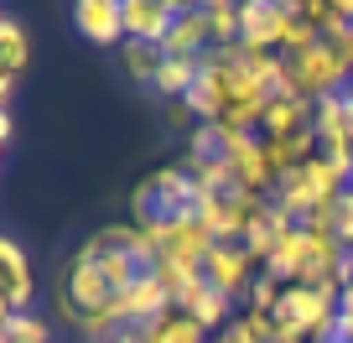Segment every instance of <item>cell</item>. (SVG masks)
Instances as JSON below:
<instances>
[{
    "label": "cell",
    "instance_id": "4dcf8cb0",
    "mask_svg": "<svg viewBox=\"0 0 353 343\" xmlns=\"http://www.w3.org/2000/svg\"><path fill=\"white\" fill-rule=\"evenodd\" d=\"M270 343H301V338H281V333H276V338H270Z\"/></svg>",
    "mask_w": 353,
    "mask_h": 343
},
{
    "label": "cell",
    "instance_id": "ba28073f",
    "mask_svg": "<svg viewBox=\"0 0 353 343\" xmlns=\"http://www.w3.org/2000/svg\"><path fill=\"white\" fill-rule=\"evenodd\" d=\"M182 16L176 0H120V21H125V42H166L172 21Z\"/></svg>",
    "mask_w": 353,
    "mask_h": 343
},
{
    "label": "cell",
    "instance_id": "ac0fdd59",
    "mask_svg": "<svg viewBox=\"0 0 353 343\" xmlns=\"http://www.w3.org/2000/svg\"><path fill=\"white\" fill-rule=\"evenodd\" d=\"M203 21H208L213 47H239L244 42V0H208V6H203Z\"/></svg>",
    "mask_w": 353,
    "mask_h": 343
},
{
    "label": "cell",
    "instance_id": "484cf974",
    "mask_svg": "<svg viewBox=\"0 0 353 343\" xmlns=\"http://www.w3.org/2000/svg\"><path fill=\"white\" fill-rule=\"evenodd\" d=\"M338 239H343V244L353 250V188H348V193L338 198Z\"/></svg>",
    "mask_w": 353,
    "mask_h": 343
},
{
    "label": "cell",
    "instance_id": "4316f807",
    "mask_svg": "<svg viewBox=\"0 0 353 343\" xmlns=\"http://www.w3.org/2000/svg\"><path fill=\"white\" fill-rule=\"evenodd\" d=\"M332 47H338V52H343V63H348V73H353V26H348V32H343V37H338V42H332Z\"/></svg>",
    "mask_w": 353,
    "mask_h": 343
},
{
    "label": "cell",
    "instance_id": "5bb4252c",
    "mask_svg": "<svg viewBox=\"0 0 353 343\" xmlns=\"http://www.w3.org/2000/svg\"><path fill=\"white\" fill-rule=\"evenodd\" d=\"M265 146V161H270V177H291L317 156V130H301V135H276V141H260Z\"/></svg>",
    "mask_w": 353,
    "mask_h": 343
},
{
    "label": "cell",
    "instance_id": "d6986e66",
    "mask_svg": "<svg viewBox=\"0 0 353 343\" xmlns=\"http://www.w3.org/2000/svg\"><path fill=\"white\" fill-rule=\"evenodd\" d=\"M188 115L198 125H219V115H223V78H219V68H208L203 63V73H198V84L188 89Z\"/></svg>",
    "mask_w": 353,
    "mask_h": 343
},
{
    "label": "cell",
    "instance_id": "cb8c5ba5",
    "mask_svg": "<svg viewBox=\"0 0 353 343\" xmlns=\"http://www.w3.org/2000/svg\"><path fill=\"white\" fill-rule=\"evenodd\" d=\"M281 291H286V286H281V281H270V276L260 271V276H254V286L244 291V312H265V317H270V312L281 307Z\"/></svg>",
    "mask_w": 353,
    "mask_h": 343
},
{
    "label": "cell",
    "instance_id": "83f0119b",
    "mask_svg": "<svg viewBox=\"0 0 353 343\" xmlns=\"http://www.w3.org/2000/svg\"><path fill=\"white\" fill-rule=\"evenodd\" d=\"M166 120H172V125H198V120L188 115V104H166Z\"/></svg>",
    "mask_w": 353,
    "mask_h": 343
},
{
    "label": "cell",
    "instance_id": "1f68e13d",
    "mask_svg": "<svg viewBox=\"0 0 353 343\" xmlns=\"http://www.w3.org/2000/svg\"><path fill=\"white\" fill-rule=\"evenodd\" d=\"M0 156H6V146H0Z\"/></svg>",
    "mask_w": 353,
    "mask_h": 343
},
{
    "label": "cell",
    "instance_id": "603a6c76",
    "mask_svg": "<svg viewBox=\"0 0 353 343\" xmlns=\"http://www.w3.org/2000/svg\"><path fill=\"white\" fill-rule=\"evenodd\" d=\"M6 343H52V322L42 312H11V322L0 328Z\"/></svg>",
    "mask_w": 353,
    "mask_h": 343
},
{
    "label": "cell",
    "instance_id": "9c48e42d",
    "mask_svg": "<svg viewBox=\"0 0 353 343\" xmlns=\"http://www.w3.org/2000/svg\"><path fill=\"white\" fill-rule=\"evenodd\" d=\"M0 297L11 312H37V276H32V260L16 239L0 234Z\"/></svg>",
    "mask_w": 353,
    "mask_h": 343
},
{
    "label": "cell",
    "instance_id": "7402d4cb",
    "mask_svg": "<svg viewBox=\"0 0 353 343\" xmlns=\"http://www.w3.org/2000/svg\"><path fill=\"white\" fill-rule=\"evenodd\" d=\"M120 63H125V73H130L135 84H145V89H151L156 73H161V63H166V52H161L156 42H125V47H120Z\"/></svg>",
    "mask_w": 353,
    "mask_h": 343
},
{
    "label": "cell",
    "instance_id": "f546056e",
    "mask_svg": "<svg viewBox=\"0 0 353 343\" xmlns=\"http://www.w3.org/2000/svg\"><path fill=\"white\" fill-rule=\"evenodd\" d=\"M6 322H11V307H6V297H0V328H6Z\"/></svg>",
    "mask_w": 353,
    "mask_h": 343
},
{
    "label": "cell",
    "instance_id": "ffe728a7",
    "mask_svg": "<svg viewBox=\"0 0 353 343\" xmlns=\"http://www.w3.org/2000/svg\"><path fill=\"white\" fill-rule=\"evenodd\" d=\"M141 343H213V338L188 317V312L172 307V312H161L156 322H145V328H141Z\"/></svg>",
    "mask_w": 353,
    "mask_h": 343
},
{
    "label": "cell",
    "instance_id": "7c38bea8",
    "mask_svg": "<svg viewBox=\"0 0 353 343\" xmlns=\"http://www.w3.org/2000/svg\"><path fill=\"white\" fill-rule=\"evenodd\" d=\"M291 229H296V219H291V213L281 208L276 198H265L260 219H254V224H250V234H244V250L254 255V266H260V271H265V260L281 250V239H286Z\"/></svg>",
    "mask_w": 353,
    "mask_h": 343
},
{
    "label": "cell",
    "instance_id": "e0dca14e",
    "mask_svg": "<svg viewBox=\"0 0 353 343\" xmlns=\"http://www.w3.org/2000/svg\"><path fill=\"white\" fill-rule=\"evenodd\" d=\"M307 244H312V234L296 224V229H291L286 239H281V250L270 255V260H265V276H270V281H281V286H296V281H301V271H307Z\"/></svg>",
    "mask_w": 353,
    "mask_h": 343
},
{
    "label": "cell",
    "instance_id": "52a82bcc",
    "mask_svg": "<svg viewBox=\"0 0 353 343\" xmlns=\"http://www.w3.org/2000/svg\"><path fill=\"white\" fill-rule=\"evenodd\" d=\"M223 166H229L234 188H244V193H265V198H270L276 177H270V161H265L260 135H234V130H223Z\"/></svg>",
    "mask_w": 353,
    "mask_h": 343
},
{
    "label": "cell",
    "instance_id": "8fae6325",
    "mask_svg": "<svg viewBox=\"0 0 353 343\" xmlns=\"http://www.w3.org/2000/svg\"><path fill=\"white\" fill-rule=\"evenodd\" d=\"M73 32L94 47H125L120 0H78L73 6Z\"/></svg>",
    "mask_w": 353,
    "mask_h": 343
},
{
    "label": "cell",
    "instance_id": "d6a6232c",
    "mask_svg": "<svg viewBox=\"0 0 353 343\" xmlns=\"http://www.w3.org/2000/svg\"><path fill=\"white\" fill-rule=\"evenodd\" d=\"M348 6H353V0H348Z\"/></svg>",
    "mask_w": 353,
    "mask_h": 343
},
{
    "label": "cell",
    "instance_id": "2e32d148",
    "mask_svg": "<svg viewBox=\"0 0 353 343\" xmlns=\"http://www.w3.org/2000/svg\"><path fill=\"white\" fill-rule=\"evenodd\" d=\"M208 21H203V6H182V16L172 21V32H166L161 52L166 57H203L208 52Z\"/></svg>",
    "mask_w": 353,
    "mask_h": 343
},
{
    "label": "cell",
    "instance_id": "5b68a950",
    "mask_svg": "<svg viewBox=\"0 0 353 343\" xmlns=\"http://www.w3.org/2000/svg\"><path fill=\"white\" fill-rule=\"evenodd\" d=\"M254 276H260V266H254V255L244 244H213L203 255V281L213 291H223L229 302H239V307H244V291L254 286Z\"/></svg>",
    "mask_w": 353,
    "mask_h": 343
},
{
    "label": "cell",
    "instance_id": "30bf717a",
    "mask_svg": "<svg viewBox=\"0 0 353 343\" xmlns=\"http://www.w3.org/2000/svg\"><path fill=\"white\" fill-rule=\"evenodd\" d=\"M286 21H291V0H244V47L281 52Z\"/></svg>",
    "mask_w": 353,
    "mask_h": 343
},
{
    "label": "cell",
    "instance_id": "3957f363",
    "mask_svg": "<svg viewBox=\"0 0 353 343\" xmlns=\"http://www.w3.org/2000/svg\"><path fill=\"white\" fill-rule=\"evenodd\" d=\"M135 229L151 244L156 260H172V266H198L203 271V255L213 250V234L203 229L198 213H172V219H151V224H135Z\"/></svg>",
    "mask_w": 353,
    "mask_h": 343
},
{
    "label": "cell",
    "instance_id": "44dd1931",
    "mask_svg": "<svg viewBox=\"0 0 353 343\" xmlns=\"http://www.w3.org/2000/svg\"><path fill=\"white\" fill-rule=\"evenodd\" d=\"M26 63H32V37H26L21 21L0 16V78H21Z\"/></svg>",
    "mask_w": 353,
    "mask_h": 343
},
{
    "label": "cell",
    "instance_id": "6da1fadb",
    "mask_svg": "<svg viewBox=\"0 0 353 343\" xmlns=\"http://www.w3.org/2000/svg\"><path fill=\"white\" fill-rule=\"evenodd\" d=\"M343 193H348V172H343V166H332L327 156H312L301 172H291V177H281L276 188H270V198H276L296 224H307L312 208H322V203H338Z\"/></svg>",
    "mask_w": 353,
    "mask_h": 343
},
{
    "label": "cell",
    "instance_id": "8992f818",
    "mask_svg": "<svg viewBox=\"0 0 353 343\" xmlns=\"http://www.w3.org/2000/svg\"><path fill=\"white\" fill-rule=\"evenodd\" d=\"M110 302H114V286L99 276V266L78 250L73 260H68V276H63V317L73 322L78 312H104Z\"/></svg>",
    "mask_w": 353,
    "mask_h": 343
},
{
    "label": "cell",
    "instance_id": "9a60e30c",
    "mask_svg": "<svg viewBox=\"0 0 353 343\" xmlns=\"http://www.w3.org/2000/svg\"><path fill=\"white\" fill-rule=\"evenodd\" d=\"M301 130H317V125H312V99L281 94V99H270V104H265L260 141H276V135H301Z\"/></svg>",
    "mask_w": 353,
    "mask_h": 343
},
{
    "label": "cell",
    "instance_id": "f1b7e54d",
    "mask_svg": "<svg viewBox=\"0 0 353 343\" xmlns=\"http://www.w3.org/2000/svg\"><path fill=\"white\" fill-rule=\"evenodd\" d=\"M11 141V110H0V146Z\"/></svg>",
    "mask_w": 353,
    "mask_h": 343
},
{
    "label": "cell",
    "instance_id": "7a4b0ae2",
    "mask_svg": "<svg viewBox=\"0 0 353 343\" xmlns=\"http://www.w3.org/2000/svg\"><path fill=\"white\" fill-rule=\"evenodd\" d=\"M286 57V89L296 94V99H332V94L348 89V63H343V52L332 42H317L307 47V52H281Z\"/></svg>",
    "mask_w": 353,
    "mask_h": 343
},
{
    "label": "cell",
    "instance_id": "277c9868",
    "mask_svg": "<svg viewBox=\"0 0 353 343\" xmlns=\"http://www.w3.org/2000/svg\"><path fill=\"white\" fill-rule=\"evenodd\" d=\"M260 208H265V193L234 188V193H213V198H203L198 219H203V229L213 234V244H244V234H250V224L260 219Z\"/></svg>",
    "mask_w": 353,
    "mask_h": 343
},
{
    "label": "cell",
    "instance_id": "d4e9b609",
    "mask_svg": "<svg viewBox=\"0 0 353 343\" xmlns=\"http://www.w3.org/2000/svg\"><path fill=\"white\" fill-rule=\"evenodd\" d=\"M332 343H353V281L338 297V328H332Z\"/></svg>",
    "mask_w": 353,
    "mask_h": 343
},
{
    "label": "cell",
    "instance_id": "4fadbf2b",
    "mask_svg": "<svg viewBox=\"0 0 353 343\" xmlns=\"http://www.w3.org/2000/svg\"><path fill=\"white\" fill-rule=\"evenodd\" d=\"M176 312H188V317H192V322H198V328H203V333L213 338V333H223V328L234 322L239 302H229L223 291H213L208 281H198V286H192L188 297H182V307H176Z\"/></svg>",
    "mask_w": 353,
    "mask_h": 343
}]
</instances>
